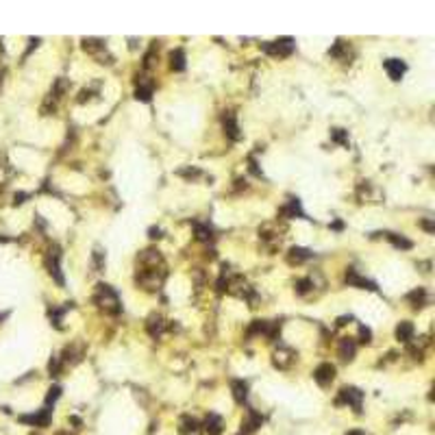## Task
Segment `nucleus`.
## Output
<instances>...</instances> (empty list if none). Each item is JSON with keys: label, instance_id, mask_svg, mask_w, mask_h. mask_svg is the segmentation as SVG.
Segmentation results:
<instances>
[{"label": "nucleus", "instance_id": "4c0bfd02", "mask_svg": "<svg viewBox=\"0 0 435 435\" xmlns=\"http://www.w3.org/2000/svg\"><path fill=\"white\" fill-rule=\"evenodd\" d=\"M372 333H370V329H366V326H359V342L361 344H370L372 342Z\"/></svg>", "mask_w": 435, "mask_h": 435}, {"label": "nucleus", "instance_id": "a878e982", "mask_svg": "<svg viewBox=\"0 0 435 435\" xmlns=\"http://www.w3.org/2000/svg\"><path fill=\"white\" fill-rule=\"evenodd\" d=\"M396 338L401 339V342H411V339H414V324H411V322H401V324L396 326Z\"/></svg>", "mask_w": 435, "mask_h": 435}, {"label": "nucleus", "instance_id": "7ed1b4c3", "mask_svg": "<svg viewBox=\"0 0 435 435\" xmlns=\"http://www.w3.org/2000/svg\"><path fill=\"white\" fill-rule=\"evenodd\" d=\"M83 50L85 52H89V55H94L98 59V64H102V65H111L113 64V57L107 52V46H105V42L102 39H98V37H87V39H83Z\"/></svg>", "mask_w": 435, "mask_h": 435}, {"label": "nucleus", "instance_id": "79ce46f5", "mask_svg": "<svg viewBox=\"0 0 435 435\" xmlns=\"http://www.w3.org/2000/svg\"><path fill=\"white\" fill-rule=\"evenodd\" d=\"M159 233H161V231H159V228H150V237H161V235H159Z\"/></svg>", "mask_w": 435, "mask_h": 435}, {"label": "nucleus", "instance_id": "c85d7f7f", "mask_svg": "<svg viewBox=\"0 0 435 435\" xmlns=\"http://www.w3.org/2000/svg\"><path fill=\"white\" fill-rule=\"evenodd\" d=\"M385 237H387V240L392 242V244L396 246V248H403V250H409L411 246H414L409 240H407V237L398 235V233H385Z\"/></svg>", "mask_w": 435, "mask_h": 435}, {"label": "nucleus", "instance_id": "2eb2a0df", "mask_svg": "<svg viewBox=\"0 0 435 435\" xmlns=\"http://www.w3.org/2000/svg\"><path fill=\"white\" fill-rule=\"evenodd\" d=\"M383 68H385V72L389 74V79H392V81H401L403 74L407 72L405 61H401V59H387L383 64Z\"/></svg>", "mask_w": 435, "mask_h": 435}, {"label": "nucleus", "instance_id": "a211bd4d", "mask_svg": "<svg viewBox=\"0 0 435 435\" xmlns=\"http://www.w3.org/2000/svg\"><path fill=\"white\" fill-rule=\"evenodd\" d=\"M178 431H181L183 435H200L203 427H200V422L196 418H192V416H183Z\"/></svg>", "mask_w": 435, "mask_h": 435}, {"label": "nucleus", "instance_id": "6e6552de", "mask_svg": "<svg viewBox=\"0 0 435 435\" xmlns=\"http://www.w3.org/2000/svg\"><path fill=\"white\" fill-rule=\"evenodd\" d=\"M281 233H283V228H276V222H266L263 226H259V237L270 246L281 244V237H283Z\"/></svg>", "mask_w": 435, "mask_h": 435}, {"label": "nucleus", "instance_id": "e433bc0d", "mask_svg": "<svg viewBox=\"0 0 435 435\" xmlns=\"http://www.w3.org/2000/svg\"><path fill=\"white\" fill-rule=\"evenodd\" d=\"M68 307H64V309H50V320L55 322V326H59L61 329V316H64V311Z\"/></svg>", "mask_w": 435, "mask_h": 435}, {"label": "nucleus", "instance_id": "0eeeda50", "mask_svg": "<svg viewBox=\"0 0 435 435\" xmlns=\"http://www.w3.org/2000/svg\"><path fill=\"white\" fill-rule=\"evenodd\" d=\"M361 401H363V392L353 385L339 389V398H338V405H351L355 411H361Z\"/></svg>", "mask_w": 435, "mask_h": 435}, {"label": "nucleus", "instance_id": "ea45409f", "mask_svg": "<svg viewBox=\"0 0 435 435\" xmlns=\"http://www.w3.org/2000/svg\"><path fill=\"white\" fill-rule=\"evenodd\" d=\"M420 226H422L427 233H433V224L429 222V220H422V222H420Z\"/></svg>", "mask_w": 435, "mask_h": 435}, {"label": "nucleus", "instance_id": "473e14b6", "mask_svg": "<svg viewBox=\"0 0 435 435\" xmlns=\"http://www.w3.org/2000/svg\"><path fill=\"white\" fill-rule=\"evenodd\" d=\"M331 140L342 146H348V133L344 129H331Z\"/></svg>", "mask_w": 435, "mask_h": 435}, {"label": "nucleus", "instance_id": "5701e85b", "mask_svg": "<svg viewBox=\"0 0 435 435\" xmlns=\"http://www.w3.org/2000/svg\"><path fill=\"white\" fill-rule=\"evenodd\" d=\"M357 196L366 203V198L368 200H372V198H379V192H376V187L372 185L370 181H361L359 183V187H357Z\"/></svg>", "mask_w": 435, "mask_h": 435}, {"label": "nucleus", "instance_id": "f704fd0d", "mask_svg": "<svg viewBox=\"0 0 435 435\" xmlns=\"http://www.w3.org/2000/svg\"><path fill=\"white\" fill-rule=\"evenodd\" d=\"M61 366H64V363H61V359L55 355V357L50 359V363H48V372H50V376H57V374H59V372H61Z\"/></svg>", "mask_w": 435, "mask_h": 435}, {"label": "nucleus", "instance_id": "37998d69", "mask_svg": "<svg viewBox=\"0 0 435 435\" xmlns=\"http://www.w3.org/2000/svg\"><path fill=\"white\" fill-rule=\"evenodd\" d=\"M348 435H366V433H363V431H351Z\"/></svg>", "mask_w": 435, "mask_h": 435}, {"label": "nucleus", "instance_id": "f257e3e1", "mask_svg": "<svg viewBox=\"0 0 435 435\" xmlns=\"http://www.w3.org/2000/svg\"><path fill=\"white\" fill-rule=\"evenodd\" d=\"M168 270L163 266H137V274H135V283L146 291H157L163 285Z\"/></svg>", "mask_w": 435, "mask_h": 435}, {"label": "nucleus", "instance_id": "aec40b11", "mask_svg": "<svg viewBox=\"0 0 435 435\" xmlns=\"http://www.w3.org/2000/svg\"><path fill=\"white\" fill-rule=\"evenodd\" d=\"M307 259H311V253H309L307 248H300V246H294V248H290L288 263H291V266H300V263H305Z\"/></svg>", "mask_w": 435, "mask_h": 435}, {"label": "nucleus", "instance_id": "9d476101", "mask_svg": "<svg viewBox=\"0 0 435 435\" xmlns=\"http://www.w3.org/2000/svg\"><path fill=\"white\" fill-rule=\"evenodd\" d=\"M313 379H316L318 385L326 387V385L335 379V366L333 363H320V366L313 370Z\"/></svg>", "mask_w": 435, "mask_h": 435}, {"label": "nucleus", "instance_id": "a19ab883", "mask_svg": "<svg viewBox=\"0 0 435 435\" xmlns=\"http://www.w3.org/2000/svg\"><path fill=\"white\" fill-rule=\"evenodd\" d=\"M24 198H26V194H16V205L24 203Z\"/></svg>", "mask_w": 435, "mask_h": 435}, {"label": "nucleus", "instance_id": "c756f323", "mask_svg": "<svg viewBox=\"0 0 435 435\" xmlns=\"http://www.w3.org/2000/svg\"><path fill=\"white\" fill-rule=\"evenodd\" d=\"M346 52H348V44L342 42V39H338V44L329 50V55L335 57V59H346Z\"/></svg>", "mask_w": 435, "mask_h": 435}, {"label": "nucleus", "instance_id": "ddd939ff", "mask_svg": "<svg viewBox=\"0 0 435 435\" xmlns=\"http://www.w3.org/2000/svg\"><path fill=\"white\" fill-rule=\"evenodd\" d=\"M135 98L137 100H144V102H148L152 98V89H155V83L152 81H148V76H140L137 74V79H135Z\"/></svg>", "mask_w": 435, "mask_h": 435}, {"label": "nucleus", "instance_id": "f8f14e48", "mask_svg": "<svg viewBox=\"0 0 435 435\" xmlns=\"http://www.w3.org/2000/svg\"><path fill=\"white\" fill-rule=\"evenodd\" d=\"M344 281H346V285H353V288H359V290H376V285L372 283V281L363 279V276L359 274L357 270H353V268H348L346 274H344Z\"/></svg>", "mask_w": 435, "mask_h": 435}, {"label": "nucleus", "instance_id": "2f4dec72", "mask_svg": "<svg viewBox=\"0 0 435 435\" xmlns=\"http://www.w3.org/2000/svg\"><path fill=\"white\" fill-rule=\"evenodd\" d=\"M296 294H300V296H305L307 291H311L313 290V281L311 279H298L296 281Z\"/></svg>", "mask_w": 435, "mask_h": 435}, {"label": "nucleus", "instance_id": "7c9ffc66", "mask_svg": "<svg viewBox=\"0 0 435 435\" xmlns=\"http://www.w3.org/2000/svg\"><path fill=\"white\" fill-rule=\"evenodd\" d=\"M268 324H270V322H266V320H255L248 329V335H266Z\"/></svg>", "mask_w": 435, "mask_h": 435}, {"label": "nucleus", "instance_id": "1a4fd4ad", "mask_svg": "<svg viewBox=\"0 0 435 435\" xmlns=\"http://www.w3.org/2000/svg\"><path fill=\"white\" fill-rule=\"evenodd\" d=\"M222 127H224V133H226L228 140L233 142H240L242 140V133H240V124H237V118L233 111H226L222 115Z\"/></svg>", "mask_w": 435, "mask_h": 435}, {"label": "nucleus", "instance_id": "6ab92c4d", "mask_svg": "<svg viewBox=\"0 0 435 435\" xmlns=\"http://www.w3.org/2000/svg\"><path fill=\"white\" fill-rule=\"evenodd\" d=\"M261 422H263V418L257 414L255 409H248V418L242 422V435L244 433H253V431H257L259 427H261Z\"/></svg>", "mask_w": 435, "mask_h": 435}, {"label": "nucleus", "instance_id": "393cba45", "mask_svg": "<svg viewBox=\"0 0 435 435\" xmlns=\"http://www.w3.org/2000/svg\"><path fill=\"white\" fill-rule=\"evenodd\" d=\"M170 68H172L174 72H183V70H185V52H183V48H177V50L170 55Z\"/></svg>", "mask_w": 435, "mask_h": 435}, {"label": "nucleus", "instance_id": "cd10ccee", "mask_svg": "<svg viewBox=\"0 0 435 435\" xmlns=\"http://www.w3.org/2000/svg\"><path fill=\"white\" fill-rule=\"evenodd\" d=\"M407 300L411 303V307H422L424 303H427V291H424L422 288H418V290H414L411 294H407Z\"/></svg>", "mask_w": 435, "mask_h": 435}, {"label": "nucleus", "instance_id": "f03ea898", "mask_svg": "<svg viewBox=\"0 0 435 435\" xmlns=\"http://www.w3.org/2000/svg\"><path fill=\"white\" fill-rule=\"evenodd\" d=\"M94 303L98 305V309L105 313H111V316H118L122 305H120V296L111 285L107 283H98L96 291H94Z\"/></svg>", "mask_w": 435, "mask_h": 435}, {"label": "nucleus", "instance_id": "39448f33", "mask_svg": "<svg viewBox=\"0 0 435 435\" xmlns=\"http://www.w3.org/2000/svg\"><path fill=\"white\" fill-rule=\"evenodd\" d=\"M294 361H296V351L285 346V344H279V346L272 351V363H274V368H279V370H290V368L294 366Z\"/></svg>", "mask_w": 435, "mask_h": 435}, {"label": "nucleus", "instance_id": "4be33fe9", "mask_svg": "<svg viewBox=\"0 0 435 435\" xmlns=\"http://www.w3.org/2000/svg\"><path fill=\"white\" fill-rule=\"evenodd\" d=\"M279 216H283V218H307L305 216V211L300 209V203H298V198H291L285 207H281V211H279Z\"/></svg>", "mask_w": 435, "mask_h": 435}, {"label": "nucleus", "instance_id": "dca6fc26", "mask_svg": "<svg viewBox=\"0 0 435 435\" xmlns=\"http://www.w3.org/2000/svg\"><path fill=\"white\" fill-rule=\"evenodd\" d=\"M83 355H85V348L81 346V344H70V346L64 351V357H59V359H61V363L74 366V363H79L81 359H83Z\"/></svg>", "mask_w": 435, "mask_h": 435}, {"label": "nucleus", "instance_id": "9b49d317", "mask_svg": "<svg viewBox=\"0 0 435 435\" xmlns=\"http://www.w3.org/2000/svg\"><path fill=\"white\" fill-rule=\"evenodd\" d=\"M146 331L150 338L159 339L161 335L165 333V320L159 316V313H150V316L146 318Z\"/></svg>", "mask_w": 435, "mask_h": 435}, {"label": "nucleus", "instance_id": "412c9836", "mask_svg": "<svg viewBox=\"0 0 435 435\" xmlns=\"http://www.w3.org/2000/svg\"><path fill=\"white\" fill-rule=\"evenodd\" d=\"M231 389H233V398H235V403L244 405L246 396H248V383L242 381V379H235V381H231Z\"/></svg>", "mask_w": 435, "mask_h": 435}, {"label": "nucleus", "instance_id": "72a5a7b5", "mask_svg": "<svg viewBox=\"0 0 435 435\" xmlns=\"http://www.w3.org/2000/svg\"><path fill=\"white\" fill-rule=\"evenodd\" d=\"M177 174H178V177H185V178H190V181H192V178H198L200 177V170L198 168H181Z\"/></svg>", "mask_w": 435, "mask_h": 435}, {"label": "nucleus", "instance_id": "f3484780", "mask_svg": "<svg viewBox=\"0 0 435 435\" xmlns=\"http://www.w3.org/2000/svg\"><path fill=\"white\" fill-rule=\"evenodd\" d=\"M22 422H29V424H33V427H48V422H50V409H42V411H37V414H33V416H22Z\"/></svg>", "mask_w": 435, "mask_h": 435}, {"label": "nucleus", "instance_id": "4468645a", "mask_svg": "<svg viewBox=\"0 0 435 435\" xmlns=\"http://www.w3.org/2000/svg\"><path fill=\"white\" fill-rule=\"evenodd\" d=\"M355 353H357L355 339H351V338H342V339H339V346H338L339 359H342V361H353V359H355Z\"/></svg>", "mask_w": 435, "mask_h": 435}, {"label": "nucleus", "instance_id": "b1692460", "mask_svg": "<svg viewBox=\"0 0 435 435\" xmlns=\"http://www.w3.org/2000/svg\"><path fill=\"white\" fill-rule=\"evenodd\" d=\"M205 431L209 435H220L222 433V418L218 414H209L205 420Z\"/></svg>", "mask_w": 435, "mask_h": 435}, {"label": "nucleus", "instance_id": "bb28decb", "mask_svg": "<svg viewBox=\"0 0 435 435\" xmlns=\"http://www.w3.org/2000/svg\"><path fill=\"white\" fill-rule=\"evenodd\" d=\"M194 231H196V240L198 242H211L213 240V231H211L209 224L194 222Z\"/></svg>", "mask_w": 435, "mask_h": 435}, {"label": "nucleus", "instance_id": "58836bf2", "mask_svg": "<svg viewBox=\"0 0 435 435\" xmlns=\"http://www.w3.org/2000/svg\"><path fill=\"white\" fill-rule=\"evenodd\" d=\"M94 261H96V268H98V270H100V268L105 266V261H102V250H100V248L94 250Z\"/></svg>", "mask_w": 435, "mask_h": 435}, {"label": "nucleus", "instance_id": "c9c22d12", "mask_svg": "<svg viewBox=\"0 0 435 435\" xmlns=\"http://www.w3.org/2000/svg\"><path fill=\"white\" fill-rule=\"evenodd\" d=\"M59 396H61V387H59V385H52V387L48 389V396H46V405L50 407V403H55V401H57V398H59Z\"/></svg>", "mask_w": 435, "mask_h": 435}, {"label": "nucleus", "instance_id": "423d86ee", "mask_svg": "<svg viewBox=\"0 0 435 435\" xmlns=\"http://www.w3.org/2000/svg\"><path fill=\"white\" fill-rule=\"evenodd\" d=\"M261 48L268 52V55H272V57H288V55H291V50H294V39H291V37H281V39H276V42L263 44Z\"/></svg>", "mask_w": 435, "mask_h": 435}, {"label": "nucleus", "instance_id": "a18cd8bd", "mask_svg": "<svg viewBox=\"0 0 435 435\" xmlns=\"http://www.w3.org/2000/svg\"><path fill=\"white\" fill-rule=\"evenodd\" d=\"M0 48H2V46H0Z\"/></svg>", "mask_w": 435, "mask_h": 435}, {"label": "nucleus", "instance_id": "c03bdc74", "mask_svg": "<svg viewBox=\"0 0 435 435\" xmlns=\"http://www.w3.org/2000/svg\"><path fill=\"white\" fill-rule=\"evenodd\" d=\"M0 83H2V68H0Z\"/></svg>", "mask_w": 435, "mask_h": 435}, {"label": "nucleus", "instance_id": "20e7f679", "mask_svg": "<svg viewBox=\"0 0 435 435\" xmlns=\"http://www.w3.org/2000/svg\"><path fill=\"white\" fill-rule=\"evenodd\" d=\"M46 270H48V274H50L59 285H64V283H65L64 274H61V248H59L57 244H52L50 248H48V255H46Z\"/></svg>", "mask_w": 435, "mask_h": 435}]
</instances>
